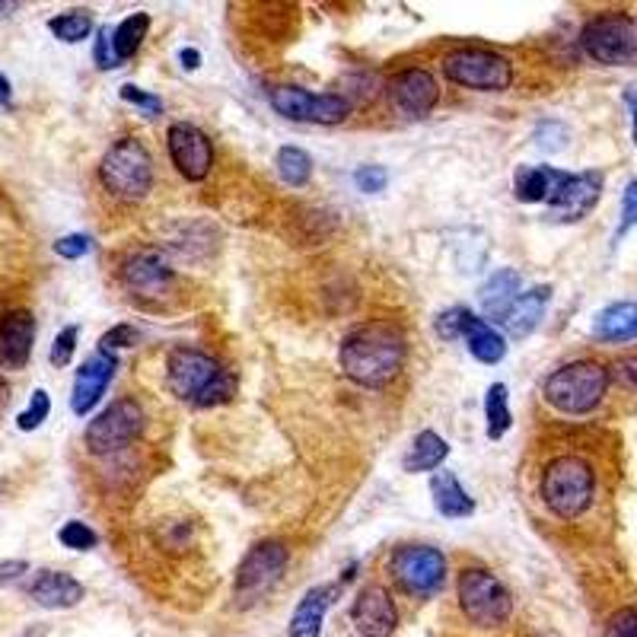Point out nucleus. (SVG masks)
Returning a JSON list of instances; mask_svg holds the SVG:
<instances>
[{
	"label": "nucleus",
	"mask_w": 637,
	"mask_h": 637,
	"mask_svg": "<svg viewBox=\"0 0 637 637\" xmlns=\"http://www.w3.org/2000/svg\"><path fill=\"white\" fill-rule=\"evenodd\" d=\"M408 341L399 322L370 319L354 326L339 347V364L344 377L367 389H382L395 380L405 367Z\"/></svg>",
	"instance_id": "obj_1"
},
{
	"label": "nucleus",
	"mask_w": 637,
	"mask_h": 637,
	"mask_svg": "<svg viewBox=\"0 0 637 637\" xmlns=\"http://www.w3.org/2000/svg\"><path fill=\"white\" fill-rule=\"evenodd\" d=\"M167 382L172 395L198 408L223 405L236 395V377L223 370L211 354L195 347H175L167 360Z\"/></svg>",
	"instance_id": "obj_2"
},
{
	"label": "nucleus",
	"mask_w": 637,
	"mask_h": 637,
	"mask_svg": "<svg viewBox=\"0 0 637 637\" xmlns=\"http://www.w3.org/2000/svg\"><path fill=\"white\" fill-rule=\"evenodd\" d=\"M539 494H542V504L552 510L558 519L584 516L596 494L593 466L580 456H558L542 468Z\"/></svg>",
	"instance_id": "obj_3"
},
{
	"label": "nucleus",
	"mask_w": 637,
	"mask_h": 637,
	"mask_svg": "<svg viewBox=\"0 0 637 637\" xmlns=\"http://www.w3.org/2000/svg\"><path fill=\"white\" fill-rule=\"evenodd\" d=\"M609 392V370L596 360H574L558 367L542 385L546 402L561 415H590Z\"/></svg>",
	"instance_id": "obj_4"
},
{
	"label": "nucleus",
	"mask_w": 637,
	"mask_h": 637,
	"mask_svg": "<svg viewBox=\"0 0 637 637\" xmlns=\"http://www.w3.org/2000/svg\"><path fill=\"white\" fill-rule=\"evenodd\" d=\"M99 179L109 195L122 201H144L154 192V157L137 137H122L106 150Z\"/></svg>",
	"instance_id": "obj_5"
},
{
	"label": "nucleus",
	"mask_w": 637,
	"mask_h": 637,
	"mask_svg": "<svg viewBox=\"0 0 637 637\" xmlns=\"http://www.w3.org/2000/svg\"><path fill=\"white\" fill-rule=\"evenodd\" d=\"M460 609L475 628H504L513 615V596L488 571V567H466L460 574Z\"/></svg>",
	"instance_id": "obj_6"
},
{
	"label": "nucleus",
	"mask_w": 637,
	"mask_h": 637,
	"mask_svg": "<svg viewBox=\"0 0 637 637\" xmlns=\"http://www.w3.org/2000/svg\"><path fill=\"white\" fill-rule=\"evenodd\" d=\"M443 77L478 93H504L513 84V64L488 48H456L443 58Z\"/></svg>",
	"instance_id": "obj_7"
},
{
	"label": "nucleus",
	"mask_w": 637,
	"mask_h": 637,
	"mask_svg": "<svg viewBox=\"0 0 637 637\" xmlns=\"http://www.w3.org/2000/svg\"><path fill=\"white\" fill-rule=\"evenodd\" d=\"M580 45L596 64H632L637 58V20L628 13H599L584 26Z\"/></svg>",
	"instance_id": "obj_8"
},
{
	"label": "nucleus",
	"mask_w": 637,
	"mask_h": 637,
	"mask_svg": "<svg viewBox=\"0 0 637 637\" xmlns=\"http://www.w3.org/2000/svg\"><path fill=\"white\" fill-rule=\"evenodd\" d=\"M144 408L134 399H115L86 425V450L93 456H112L131 446L144 430Z\"/></svg>",
	"instance_id": "obj_9"
},
{
	"label": "nucleus",
	"mask_w": 637,
	"mask_h": 637,
	"mask_svg": "<svg viewBox=\"0 0 637 637\" xmlns=\"http://www.w3.org/2000/svg\"><path fill=\"white\" fill-rule=\"evenodd\" d=\"M287 561H291V554L274 539L253 546L246 552V558L240 561L236 580H233V593L240 599V605H253V602L271 593L281 584V577H284Z\"/></svg>",
	"instance_id": "obj_10"
},
{
	"label": "nucleus",
	"mask_w": 637,
	"mask_h": 637,
	"mask_svg": "<svg viewBox=\"0 0 637 637\" xmlns=\"http://www.w3.org/2000/svg\"><path fill=\"white\" fill-rule=\"evenodd\" d=\"M389 574L408 596H433L446 584V558L430 546H402L389 558Z\"/></svg>",
	"instance_id": "obj_11"
},
{
	"label": "nucleus",
	"mask_w": 637,
	"mask_h": 637,
	"mask_svg": "<svg viewBox=\"0 0 637 637\" xmlns=\"http://www.w3.org/2000/svg\"><path fill=\"white\" fill-rule=\"evenodd\" d=\"M271 109L291 122H313V125H339L351 115V102L339 93L313 96L299 86H274L271 89Z\"/></svg>",
	"instance_id": "obj_12"
},
{
	"label": "nucleus",
	"mask_w": 637,
	"mask_h": 637,
	"mask_svg": "<svg viewBox=\"0 0 637 637\" xmlns=\"http://www.w3.org/2000/svg\"><path fill=\"white\" fill-rule=\"evenodd\" d=\"M602 195V172H564L554 185L552 198L546 201L549 220L558 223H577L599 205Z\"/></svg>",
	"instance_id": "obj_13"
},
{
	"label": "nucleus",
	"mask_w": 637,
	"mask_h": 637,
	"mask_svg": "<svg viewBox=\"0 0 637 637\" xmlns=\"http://www.w3.org/2000/svg\"><path fill=\"white\" fill-rule=\"evenodd\" d=\"M167 147H170L172 167L182 179L201 182V179L211 175L213 144L201 127L188 125V122H175L167 131Z\"/></svg>",
	"instance_id": "obj_14"
},
{
	"label": "nucleus",
	"mask_w": 637,
	"mask_h": 637,
	"mask_svg": "<svg viewBox=\"0 0 637 637\" xmlns=\"http://www.w3.org/2000/svg\"><path fill=\"white\" fill-rule=\"evenodd\" d=\"M385 93H389V102L395 106V112L405 119H427L440 102V86L425 68H405L399 74H392L385 84Z\"/></svg>",
	"instance_id": "obj_15"
},
{
	"label": "nucleus",
	"mask_w": 637,
	"mask_h": 637,
	"mask_svg": "<svg viewBox=\"0 0 637 637\" xmlns=\"http://www.w3.org/2000/svg\"><path fill=\"white\" fill-rule=\"evenodd\" d=\"M119 370V357L109 354V351H96L93 357H86L84 367L77 370V380H74V392H71V412L74 415H89L99 399L106 395L109 382Z\"/></svg>",
	"instance_id": "obj_16"
},
{
	"label": "nucleus",
	"mask_w": 637,
	"mask_h": 637,
	"mask_svg": "<svg viewBox=\"0 0 637 637\" xmlns=\"http://www.w3.org/2000/svg\"><path fill=\"white\" fill-rule=\"evenodd\" d=\"M36 319L29 309H13L0 319V370H23L33 357Z\"/></svg>",
	"instance_id": "obj_17"
},
{
	"label": "nucleus",
	"mask_w": 637,
	"mask_h": 637,
	"mask_svg": "<svg viewBox=\"0 0 637 637\" xmlns=\"http://www.w3.org/2000/svg\"><path fill=\"white\" fill-rule=\"evenodd\" d=\"M354 625L364 637H392L395 635V625H399V609H395V599L392 593L373 584L367 587L364 593L357 596L354 602Z\"/></svg>",
	"instance_id": "obj_18"
},
{
	"label": "nucleus",
	"mask_w": 637,
	"mask_h": 637,
	"mask_svg": "<svg viewBox=\"0 0 637 637\" xmlns=\"http://www.w3.org/2000/svg\"><path fill=\"white\" fill-rule=\"evenodd\" d=\"M122 281L127 284V291L140 294V297H160L167 294L172 284V268L170 261L154 249H144V253H134L122 268Z\"/></svg>",
	"instance_id": "obj_19"
},
{
	"label": "nucleus",
	"mask_w": 637,
	"mask_h": 637,
	"mask_svg": "<svg viewBox=\"0 0 637 637\" xmlns=\"http://www.w3.org/2000/svg\"><path fill=\"white\" fill-rule=\"evenodd\" d=\"M549 299H552V287L549 284L532 287V291H526V294H519V297L513 299V306H510L507 313H504V319H501V326H504V332H507L510 339H529L539 329Z\"/></svg>",
	"instance_id": "obj_20"
},
{
	"label": "nucleus",
	"mask_w": 637,
	"mask_h": 637,
	"mask_svg": "<svg viewBox=\"0 0 637 637\" xmlns=\"http://www.w3.org/2000/svg\"><path fill=\"white\" fill-rule=\"evenodd\" d=\"M29 599L42 609H74L84 599V584L68 571H39L29 584Z\"/></svg>",
	"instance_id": "obj_21"
},
{
	"label": "nucleus",
	"mask_w": 637,
	"mask_h": 637,
	"mask_svg": "<svg viewBox=\"0 0 637 637\" xmlns=\"http://www.w3.org/2000/svg\"><path fill=\"white\" fill-rule=\"evenodd\" d=\"M463 339H466L468 354L478 360V364H501L504 360V354H507V341L504 335L491 326V322H485L481 316H475L471 309L466 313V319H463Z\"/></svg>",
	"instance_id": "obj_22"
},
{
	"label": "nucleus",
	"mask_w": 637,
	"mask_h": 637,
	"mask_svg": "<svg viewBox=\"0 0 637 637\" xmlns=\"http://www.w3.org/2000/svg\"><path fill=\"white\" fill-rule=\"evenodd\" d=\"M430 494H433V507L446 519H466L475 513V501L468 498V491L460 485V478L446 468L433 471L430 478Z\"/></svg>",
	"instance_id": "obj_23"
},
{
	"label": "nucleus",
	"mask_w": 637,
	"mask_h": 637,
	"mask_svg": "<svg viewBox=\"0 0 637 637\" xmlns=\"http://www.w3.org/2000/svg\"><path fill=\"white\" fill-rule=\"evenodd\" d=\"M335 587H313L297 602L291 615V637H322V622L332 605Z\"/></svg>",
	"instance_id": "obj_24"
},
{
	"label": "nucleus",
	"mask_w": 637,
	"mask_h": 637,
	"mask_svg": "<svg viewBox=\"0 0 637 637\" xmlns=\"http://www.w3.org/2000/svg\"><path fill=\"white\" fill-rule=\"evenodd\" d=\"M593 335L609 344L637 339V299H622L605 306L593 319Z\"/></svg>",
	"instance_id": "obj_25"
},
{
	"label": "nucleus",
	"mask_w": 637,
	"mask_h": 637,
	"mask_svg": "<svg viewBox=\"0 0 637 637\" xmlns=\"http://www.w3.org/2000/svg\"><path fill=\"white\" fill-rule=\"evenodd\" d=\"M519 287H523V278H519L513 268L494 271V274L481 284V291H478V299H481L485 316H491V319L501 322L504 313L513 306V299L519 297Z\"/></svg>",
	"instance_id": "obj_26"
},
{
	"label": "nucleus",
	"mask_w": 637,
	"mask_h": 637,
	"mask_svg": "<svg viewBox=\"0 0 637 637\" xmlns=\"http://www.w3.org/2000/svg\"><path fill=\"white\" fill-rule=\"evenodd\" d=\"M564 172L552 170V167H519L513 175V195L523 205H546L552 198L554 185L561 182Z\"/></svg>",
	"instance_id": "obj_27"
},
{
	"label": "nucleus",
	"mask_w": 637,
	"mask_h": 637,
	"mask_svg": "<svg viewBox=\"0 0 637 637\" xmlns=\"http://www.w3.org/2000/svg\"><path fill=\"white\" fill-rule=\"evenodd\" d=\"M450 456V443L440 437V433H433V430H421L418 437H415V443H412V450H408V456H405V471H433V468H440V463Z\"/></svg>",
	"instance_id": "obj_28"
},
{
	"label": "nucleus",
	"mask_w": 637,
	"mask_h": 637,
	"mask_svg": "<svg viewBox=\"0 0 637 637\" xmlns=\"http://www.w3.org/2000/svg\"><path fill=\"white\" fill-rule=\"evenodd\" d=\"M147 33H150V16H147V13H131V16H125V20L112 29V45H115V54H119L122 64H125L127 58H134V54L140 51Z\"/></svg>",
	"instance_id": "obj_29"
},
{
	"label": "nucleus",
	"mask_w": 637,
	"mask_h": 637,
	"mask_svg": "<svg viewBox=\"0 0 637 637\" xmlns=\"http://www.w3.org/2000/svg\"><path fill=\"white\" fill-rule=\"evenodd\" d=\"M485 418H488V437H491V440H501L510 430V425H513L510 395L504 382L488 385V392H485Z\"/></svg>",
	"instance_id": "obj_30"
},
{
	"label": "nucleus",
	"mask_w": 637,
	"mask_h": 637,
	"mask_svg": "<svg viewBox=\"0 0 637 637\" xmlns=\"http://www.w3.org/2000/svg\"><path fill=\"white\" fill-rule=\"evenodd\" d=\"M48 29L54 33V39L74 45L84 42L86 36L93 33V20H89V13H84V10H71V13L51 16V20H48Z\"/></svg>",
	"instance_id": "obj_31"
},
{
	"label": "nucleus",
	"mask_w": 637,
	"mask_h": 637,
	"mask_svg": "<svg viewBox=\"0 0 637 637\" xmlns=\"http://www.w3.org/2000/svg\"><path fill=\"white\" fill-rule=\"evenodd\" d=\"M278 172H281V179L287 182V185H306L309 182V175H313V160H309V154L306 150H299V147H281L278 150Z\"/></svg>",
	"instance_id": "obj_32"
},
{
	"label": "nucleus",
	"mask_w": 637,
	"mask_h": 637,
	"mask_svg": "<svg viewBox=\"0 0 637 637\" xmlns=\"http://www.w3.org/2000/svg\"><path fill=\"white\" fill-rule=\"evenodd\" d=\"M58 542L64 546V549H71V552H89V549H96V542H99V536L81 523V519H68L61 529H58Z\"/></svg>",
	"instance_id": "obj_33"
},
{
	"label": "nucleus",
	"mask_w": 637,
	"mask_h": 637,
	"mask_svg": "<svg viewBox=\"0 0 637 637\" xmlns=\"http://www.w3.org/2000/svg\"><path fill=\"white\" fill-rule=\"evenodd\" d=\"M637 226V179H632L622 192V220L615 226V243H622Z\"/></svg>",
	"instance_id": "obj_34"
},
{
	"label": "nucleus",
	"mask_w": 637,
	"mask_h": 637,
	"mask_svg": "<svg viewBox=\"0 0 637 637\" xmlns=\"http://www.w3.org/2000/svg\"><path fill=\"white\" fill-rule=\"evenodd\" d=\"M48 412H51V399H48V392H45V389H36V392H33L29 408L16 418V427H20V430H36V427H42V421L48 418Z\"/></svg>",
	"instance_id": "obj_35"
},
{
	"label": "nucleus",
	"mask_w": 637,
	"mask_h": 637,
	"mask_svg": "<svg viewBox=\"0 0 637 637\" xmlns=\"http://www.w3.org/2000/svg\"><path fill=\"white\" fill-rule=\"evenodd\" d=\"M77 339H81V329L77 326H68V329L58 332V339L51 344V364L54 367H68L71 364V357L77 351Z\"/></svg>",
	"instance_id": "obj_36"
},
{
	"label": "nucleus",
	"mask_w": 637,
	"mask_h": 637,
	"mask_svg": "<svg viewBox=\"0 0 637 637\" xmlns=\"http://www.w3.org/2000/svg\"><path fill=\"white\" fill-rule=\"evenodd\" d=\"M119 96L125 99V102H131V106H137V109H144L150 119H157V115H163V99L160 96H154V93H144L140 86L134 84H125L122 89H119Z\"/></svg>",
	"instance_id": "obj_37"
},
{
	"label": "nucleus",
	"mask_w": 637,
	"mask_h": 637,
	"mask_svg": "<svg viewBox=\"0 0 637 637\" xmlns=\"http://www.w3.org/2000/svg\"><path fill=\"white\" fill-rule=\"evenodd\" d=\"M93 58H96V64H99L102 71L122 68V61H119V54H115V45H112V29H109V26H102V29L96 33V48H93Z\"/></svg>",
	"instance_id": "obj_38"
},
{
	"label": "nucleus",
	"mask_w": 637,
	"mask_h": 637,
	"mask_svg": "<svg viewBox=\"0 0 637 637\" xmlns=\"http://www.w3.org/2000/svg\"><path fill=\"white\" fill-rule=\"evenodd\" d=\"M466 306H453V309L440 313L437 316V335L446 341L463 339V319H466Z\"/></svg>",
	"instance_id": "obj_39"
},
{
	"label": "nucleus",
	"mask_w": 637,
	"mask_h": 637,
	"mask_svg": "<svg viewBox=\"0 0 637 637\" xmlns=\"http://www.w3.org/2000/svg\"><path fill=\"white\" fill-rule=\"evenodd\" d=\"M385 182H389V172L382 170V167H360V170L354 172V185L364 195H377V192L385 188Z\"/></svg>",
	"instance_id": "obj_40"
},
{
	"label": "nucleus",
	"mask_w": 637,
	"mask_h": 637,
	"mask_svg": "<svg viewBox=\"0 0 637 637\" xmlns=\"http://www.w3.org/2000/svg\"><path fill=\"white\" fill-rule=\"evenodd\" d=\"M89 249H93V240H89L86 233H71V236H61V240L54 243V253L61 255V258H68V261L84 258Z\"/></svg>",
	"instance_id": "obj_41"
},
{
	"label": "nucleus",
	"mask_w": 637,
	"mask_h": 637,
	"mask_svg": "<svg viewBox=\"0 0 637 637\" xmlns=\"http://www.w3.org/2000/svg\"><path fill=\"white\" fill-rule=\"evenodd\" d=\"M605 637H637V609H618L605 625Z\"/></svg>",
	"instance_id": "obj_42"
},
{
	"label": "nucleus",
	"mask_w": 637,
	"mask_h": 637,
	"mask_svg": "<svg viewBox=\"0 0 637 637\" xmlns=\"http://www.w3.org/2000/svg\"><path fill=\"white\" fill-rule=\"evenodd\" d=\"M134 341H137V329L134 326H115V329H109L102 339H99V351H119V347H134Z\"/></svg>",
	"instance_id": "obj_43"
},
{
	"label": "nucleus",
	"mask_w": 637,
	"mask_h": 637,
	"mask_svg": "<svg viewBox=\"0 0 637 637\" xmlns=\"http://www.w3.org/2000/svg\"><path fill=\"white\" fill-rule=\"evenodd\" d=\"M564 140H567V131L561 125H554V122H546V125H539L536 131V147H542V150H561L564 147Z\"/></svg>",
	"instance_id": "obj_44"
},
{
	"label": "nucleus",
	"mask_w": 637,
	"mask_h": 637,
	"mask_svg": "<svg viewBox=\"0 0 637 637\" xmlns=\"http://www.w3.org/2000/svg\"><path fill=\"white\" fill-rule=\"evenodd\" d=\"M23 574H29L26 561H3L0 564V587H13Z\"/></svg>",
	"instance_id": "obj_45"
},
{
	"label": "nucleus",
	"mask_w": 637,
	"mask_h": 637,
	"mask_svg": "<svg viewBox=\"0 0 637 637\" xmlns=\"http://www.w3.org/2000/svg\"><path fill=\"white\" fill-rule=\"evenodd\" d=\"M615 380L622 382L625 389L637 392V357H625V360L615 364Z\"/></svg>",
	"instance_id": "obj_46"
},
{
	"label": "nucleus",
	"mask_w": 637,
	"mask_h": 637,
	"mask_svg": "<svg viewBox=\"0 0 637 637\" xmlns=\"http://www.w3.org/2000/svg\"><path fill=\"white\" fill-rule=\"evenodd\" d=\"M179 61H182L185 71H198V68H201V54H198L195 48H182V51H179Z\"/></svg>",
	"instance_id": "obj_47"
},
{
	"label": "nucleus",
	"mask_w": 637,
	"mask_h": 637,
	"mask_svg": "<svg viewBox=\"0 0 637 637\" xmlns=\"http://www.w3.org/2000/svg\"><path fill=\"white\" fill-rule=\"evenodd\" d=\"M10 99H13V86L0 74V106H10Z\"/></svg>",
	"instance_id": "obj_48"
},
{
	"label": "nucleus",
	"mask_w": 637,
	"mask_h": 637,
	"mask_svg": "<svg viewBox=\"0 0 637 637\" xmlns=\"http://www.w3.org/2000/svg\"><path fill=\"white\" fill-rule=\"evenodd\" d=\"M13 10H20V3H16V0H0V20H3V16H10Z\"/></svg>",
	"instance_id": "obj_49"
},
{
	"label": "nucleus",
	"mask_w": 637,
	"mask_h": 637,
	"mask_svg": "<svg viewBox=\"0 0 637 637\" xmlns=\"http://www.w3.org/2000/svg\"><path fill=\"white\" fill-rule=\"evenodd\" d=\"M628 102H632V109H635V144H637V96L635 93H628Z\"/></svg>",
	"instance_id": "obj_50"
},
{
	"label": "nucleus",
	"mask_w": 637,
	"mask_h": 637,
	"mask_svg": "<svg viewBox=\"0 0 637 637\" xmlns=\"http://www.w3.org/2000/svg\"><path fill=\"white\" fill-rule=\"evenodd\" d=\"M3 405H7V382L0 380V412H3Z\"/></svg>",
	"instance_id": "obj_51"
}]
</instances>
